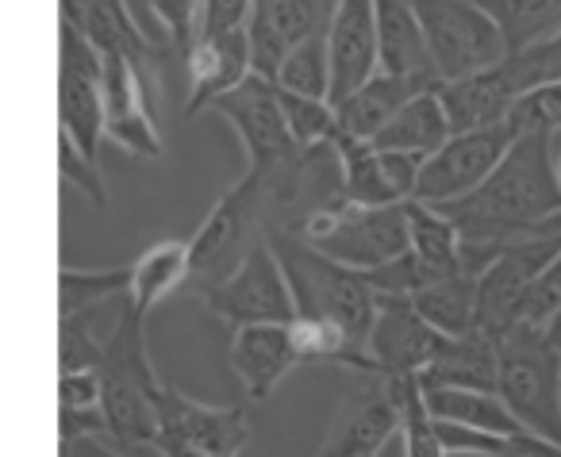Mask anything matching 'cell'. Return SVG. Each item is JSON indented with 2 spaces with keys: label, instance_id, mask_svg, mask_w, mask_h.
I'll return each mask as SVG.
<instances>
[{
  "label": "cell",
  "instance_id": "7bdbcfd3",
  "mask_svg": "<svg viewBox=\"0 0 561 457\" xmlns=\"http://www.w3.org/2000/svg\"><path fill=\"white\" fill-rule=\"evenodd\" d=\"M515 66H519V78L527 85V93L535 85H550V81H561V35H553L550 43H538L530 50H519L512 55Z\"/></svg>",
  "mask_w": 561,
  "mask_h": 457
},
{
  "label": "cell",
  "instance_id": "e575fe53",
  "mask_svg": "<svg viewBox=\"0 0 561 457\" xmlns=\"http://www.w3.org/2000/svg\"><path fill=\"white\" fill-rule=\"evenodd\" d=\"M277 101L280 112L289 119V132L297 139V147H320L335 135L339 127V112L331 101H316V96L305 93H289V89L277 85Z\"/></svg>",
  "mask_w": 561,
  "mask_h": 457
},
{
  "label": "cell",
  "instance_id": "4fadbf2b",
  "mask_svg": "<svg viewBox=\"0 0 561 457\" xmlns=\"http://www.w3.org/2000/svg\"><path fill=\"white\" fill-rule=\"evenodd\" d=\"M250 442V419L242 408H211L165 385L158 396V446L173 454H242Z\"/></svg>",
  "mask_w": 561,
  "mask_h": 457
},
{
  "label": "cell",
  "instance_id": "cb8c5ba5",
  "mask_svg": "<svg viewBox=\"0 0 561 457\" xmlns=\"http://www.w3.org/2000/svg\"><path fill=\"white\" fill-rule=\"evenodd\" d=\"M374 4H377V39H381V70L404 73V78L408 73H435L415 0H374Z\"/></svg>",
  "mask_w": 561,
  "mask_h": 457
},
{
  "label": "cell",
  "instance_id": "f5cc1de1",
  "mask_svg": "<svg viewBox=\"0 0 561 457\" xmlns=\"http://www.w3.org/2000/svg\"><path fill=\"white\" fill-rule=\"evenodd\" d=\"M257 4H262V0H257Z\"/></svg>",
  "mask_w": 561,
  "mask_h": 457
},
{
  "label": "cell",
  "instance_id": "2e32d148",
  "mask_svg": "<svg viewBox=\"0 0 561 457\" xmlns=\"http://www.w3.org/2000/svg\"><path fill=\"white\" fill-rule=\"evenodd\" d=\"M339 12V0H262L250 24V62L254 73L277 81L280 66L300 43L323 39L331 32V20Z\"/></svg>",
  "mask_w": 561,
  "mask_h": 457
},
{
  "label": "cell",
  "instance_id": "8fae6325",
  "mask_svg": "<svg viewBox=\"0 0 561 457\" xmlns=\"http://www.w3.org/2000/svg\"><path fill=\"white\" fill-rule=\"evenodd\" d=\"M561 254V239L553 235H527V239L507 242L496 262L477 281V331L504 339L519 323V304L535 277Z\"/></svg>",
  "mask_w": 561,
  "mask_h": 457
},
{
  "label": "cell",
  "instance_id": "52a82bcc",
  "mask_svg": "<svg viewBox=\"0 0 561 457\" xmlns=\"http://www.w3.org/2000/svg\"><path fill=\"white\" fill-rule=\"evenodd\" d=\"M415 12L427 35L431 66L443 85L500 66L512 55L496 20L477 0H415Z\"/></svg>",
  "mask_w": 561,
  "mask_h": 457
},
{
  "label": "cell",
  "instance_id": "ac0fdd59",
  "mask_svg": "<svg viewBox=\"0 0 561 457\" xmlns=\"http://www.w3.org/2000/svg\"><path fill=\"white\" fill-rule=\"evenodd\" d=\"M331 50V104H343L381 70V39H377L374 0H339L328 32Z\"/></svg>",
  "mask_w": 561,
  "mask_h": 457
},
{
  "label": "cell",
  "instance_id": "4dcf8cb0",
  "mask_svg": "<svg viewBox=\"0 0 561 457\" xmlns=\"http://www.w3.org/2000/svg\"><path fill=\"white\" fill-rule=\"evenodd\" d=\"M477 4L496 20L512 55L561 35V0H477Z\"/></svg>",
  "mask_w": 561,
  "mask_h": 457
},
{
  "label": "cell",
  "instance_id": "1f68e13d",
  "mask_svg": "<svg viewBox=\"0 0 561 457\" xmlns=\"http://www.w3.org/2000/svg\"><path fill=\"white\" fill-rule=\"evenodd\" d=\"M427 408L435 419H450V423L481 426L492 434H515L523 431L519 419L504 403L500 392H484V388H427Z\"/></svg>",
  "mask_w": 561,
  "mask_h": 457
},
{
  "label": "cell",
  "instance_id": "603a6c76",
  "mask_svg": "<svg viewBox=\"0 0 561 457\" xmlns=\"http://www.w3.org/2000/svg\"><path fill=\"white\" fill-rule=\"evenodd\" d=\"M423 388H500V342L484 331L450 339L446 350L420 373Z\"/></svg>",
  "mask_w": 561,
  "mask_h": 457
},
{
  "label": "cell",
  "instance_id": "bcb514c9",
  "mask_svg": "<svg viewBox=\"0 0 561 457\" xmlns=\"http://www.w3.org/2000/svg\"><path fill=\"white\" fill-rule=\"evenodd\" d=\"M496 457H561V442L546 438V434L538 431H515L504 438V449H500Z\"/></svg>",
  "mask_w": 561,
  "mask_h": 457
},
{
  "label": "cell",
  "instance_id": "d4e9b609",
  "mask_svg": "<svg viewBox=\"0 0 561 457\" xmlns=\"http://www.w3.org/2000/svg\"><path fill=\"white\" fill-rule=\"evenodd\" d=\"M188 281H193V247L181 239H162L135 258L127 304L135 311H142V316H150L165 296L178 293Z\"/></svg>",
  "mask_w": 561,
  "mask_h": 457
},
{
  "label": "cell",
  "instance_id": "f1b7e54d",
  "mask_svg": "<svg viewBox=\"0 0 561 457\" xmlns=\"http://www.w3.org/2000/svg\"><path fill=\"white\" fill-rule=\"evenodd\" d=\"M331 142L339 147V158H343V181H346V196L354 204H366V208H385V204H404L397 196V188L389 185V173L381 165V150L369 139H358V135L335 127Z\"/></svg>",
  "mask_w": 561,
  "mask_h": 457
},
{
  "label": "cell",
  "instance_id": "30bf717a",
  "mask_svg": "<svg viewBox=\"0 0 561 457\" xmlns=\"http://www.w3.org/2000/svg\"><path fill=\"white\" fill-rule=\"evenodd\" d=\"M216 116H224L234 127L242 150H247L250 170H280L289 165L293 158L305 147H297L289 132V119L280 112L277 101V81L262 78V73H250L239 89H231L227 96H219L211 104Z\"/></svg>",
  "mask_w": 561,
  "mask_h": 457
},
{
  "label": "cell",
  "instance_id": "d590c367",
  "mask_svg": "<svg viewBox=\"0 0 561 457\" xmlns=\"http://www.w3.org/2000/svg\"><path fill=\"white\" fill-rule=\"evenodd\" d=\"M101 308H89V311H78V316L62 319V331H58V365H62V373L101 369L104 342H108V334L101 339L93 327V319L101 316Z\"/></svg>",
  "mask_w": 561,
  "mask_h": 457
},
{
  "label": "cell",
  "instance_id": "ba28073f",
  "mask_svg": "<svg viewBox=\"0 0 561 457\" xmlns=\"http://www.w3.org/2000/svg\"><path fill=\"white\" fill-rule=\"evenodd\" d=\"M211 316H219L231 327L254 323H293L297 319V296H293L289 273L277 262L270 239H262L224 281L201 288Z\"/></svg>",
  "mask_w": 561,
  "mask_h": 457
},
{
  "label": "cell",
  "instance_id": "60d3db41",
  "mask_svg": "<svg viewBox=\"0 0 561 457\" xmlns=\"http://www.w3.org/2000/svg\"><path fill=\"white\" fill-rule=\"evenodd\" d=\"M438 423V438H443L446 454H461V457H496L504 449V434L481 431V426H466V423H450V419H435Z\"/></svg>",
  "mask_w": 561,
  "mask_h": 457
},
{
  "label": "cell",
  "instance_id": "7402d4cb",
  "mask_svg": "<svg viewBox=\"0 0 561 457\" xmlns=\"http://www.w3.org/2000/svg\"><path fill=\"white\" fill-rule=\"evenodd\" d=\"M438 85H443V81H438L435 73H408L404 78V73L377 70L358 93H351L343 104H335L339 127L358 135V139H374L389 119L400 116V108H408L415 96L435 93Z\"/></svg>",
  "mask_w": 561,
  "mask_h": 457
},
{
  "label": "cell",
  "instance_id": "ffe728a7",
  "mask_svg": "<svg viewBox=\"0 0 561 457\" xmlns=\"http://www.w3.org/2000/svg\"><path fill=\"white\" fill-rule=\"evenodd\" d=\"M305 362L293 339V323H254L234 327L231 369L242 380L250 400H270L277 385Z\"/></svg>",
  "mask_w": 561,
  "mask_h": 457
},
{
  "label": "cell",
  "instance_id": "ab89813d",
  "mask_svg": "<svg viewBox=\"0 0 561 457\" xmlns=\"http://www.w3.org/2000/svg\"><path fill=\"white\" fill-rule=\"evenodd\" d=\"M558 311H561V254L553 258L535 277V285L527 288V296H523V304H519V323L546 327Z\"/></svg>",
  "mask_w": 561,
  "mask_h": 457
},
{
  "label": "cell",
  "instance_id": "f546056e",
  "mask_svg": "<svg viewBox=\"0 0 561 457\" xmlns=\"http://www.w3.org/2000/svg\"><path fill=\"white\" fill-rule=\"evenodd\" d=\"M477 281H481L477 273H454V277L420 288L412 304L435 331H443L446 339H461L477 331Z\"/></svg>",
  "mask_w": 561,
  "mask_h": 457
},
{
  "label": "cell",
  "instance_id": "816d5d0a",
  "mask_svg": "<svg viewBox=\"0 0 561 457\" xmlns=\"http://www.w3.org/2000/svg\"><path fill=\"white\" fill-rule=\"evenodd\" d=\"M553 173H558V185H561V147L553 150Z\"/></svg>",
  "mask_w": 561,
  "mask_h": 457
},
{
  "label": "cell",
  "instance_id": "83f0119b",
  "mask_svg": "<svg viewBox=\"0 0 561 457\" xmlns=\"http://www.w3.org/2000/svg\"><path fill=\"white\" fill-rule=\"evenodd\" d=\"M85 39L93 43L101 55L131 58L135 66H142V70L158 81V50H154V43L142 35V27L135 24L127 0H96L85 20Z\"/></svg>",
  "mask_w": 561,
  "mask_h": 457
},
{
  "label": "cell",
  "instance_id": "ee69618b",
  "mask_svg": "<svg viewBox=\"0 0 561 457\" xmlns=\"http://www.w3.org/2000/svg\"><path fill=\"white\" fill-rule=\"evenodd\" d=\"M257 12V0H204L201 35H231L250 32Z\"/></svg>",
  "mask_w": 561,
  "mask_h": 457
},
{
  "label": "cell",
  "instance_id": "74e56055",
  "mask_svg": "<svg viewBox=\"0 0 561 457\" xmlns=\"http://www.w3.org/2000/svg\"><path fill=\"white\" fill-rule=\"evenodd\" d=\"M58 173H62L66 185L81 188L96 212L108 208V185H104V178H101V162L89 158L85 150L78 147V139L66 132H58Z\"/></svg>",
  "mask_w": 561,
  "mask_h": 457
},
{
  "label": "cell",
  "instance_id": "4316f807",
  "mask_svg": "<svg viewBox=\"0 0 561 457\" xmlns=\"http://www.w3.org/2000/svg\"><path fill=\"white\" fill-rule=\"evenodd\" d=\"M450 135H454L450 116H446L443 101H438V89H435V93L415 96L408 108H400V116L389 119L369 142H374L377 150H404V155L431 158L438 147H446Z\"/></svg>",
  "mask_w": 561,
  "mask_h": 457
},
{
  "label": "cell",
  "instance_id": "8992f818",
  "mask_svg": "<svg viewBox=\"0 0 561 457\" xmlns=\"http://www.w3.org/2000/svg\"><path fill=\"white\" fill-rule=\"evenodd\" d=\"M265 227H270V216H265V181L262 173L247 170V178L234 181L219 196L216 208L204 216V224L188 239V247H193V281L188 285L201 293V288L224 281L265 239Z\"/></svg>",
  "mask_w": 561,
  "mask_h": 457
},
{
  "label": "cell",
  "instance_id": "5b68a950",
  "mask_svg": "<svg viewBox=\"0 0 561 457\" xmlns=\"http://www.w3.org/2000/svg\"><path fill=\"white\" fill-rule=\"evenodd\" d=\"M316 250H323L335 262L351 265V270H377L385 262H397L412 250V227H408V201L404 204H385V208H366L354 204L351 196L331 208H323L305 235Z\"/></svg>",
  "mask_w": 561,
  "mask_h": 457
},
{
  "label": "cell",
  "instance_id": "d6a6232c",
  "mask_svg": "<svg viewBox=\"0 0 561 457\" xmlns=\"http://www.w3.org/2000/svg\"><path fill=\"white\" fill-rule=\"evenodd\" d=\"M131 288V265H108V270H78L62 265L58 270V316H78V311L101 308L104 300L127 296Z\"/></svg>",
  "mask_w": 561,
  "mask_h": 457
},
{
  "label": "cell",
  "instance_id": "681fc988",
  "mask_svg": "<svg viewBox=\"0 0 561 457\" xmlns=\"http://www.w3.org/2000/svg\"><path fill=\"white\" fill-rule=\"evenodd\" d=\"M535 235H553V239H561V212H558V216H553V219H546V224L538 227Z\"/></svg>",
  "mask_w": 561,
  "mask_h": 457
},
{
  "label": "cell",
  "instance_id": "484cf974",
  "mask_svg": "<svg viewBox=\"0 0 561 457\" xmlns=\"http://www.w3.org/2000/svg\"><path fill=\"white\" fill-rule=\"evenodd\" d=\"M408 227H412V254L423 262L431 281L466 273V239L443 208L408 201Z\"/></svg>",
  "mask_w": 561,
  "mask_h": 457
},
{
  "label": "cell",
  "instance_id": "836d02e7",
  "mask_svg": "<svg viewBox=\"0 0 561 457\" xmlns=\"http://www.w3.org/2000/svg\"><path fill=\"white\" fill-rule=\"evenodd\" d=\"M277 85L289 93H305L316 101H331V50L328 35L312 43H300L277 73Z\"/></svg>",
  "mask_w": 561,
  "mask_h": 457
},
{
  "label": "cell",
  "instance_id": "d6986e66",
  "mask_svg": "<svg viewBox=\"0 0 561 457\" xmlns=\"http://www.w3.org/2000/svg\"><path fill=\"white\" fill-rule=\"evenodd\" d=\"M523 93H527V85H523L519 66H515L512 55L500 66H489L481 73L438 85V101H443L446 116H450L454 135L507 124V116H512V108L519 104Z\"/></svg>",
  "mask_w": 561,
  "mask_h": 457
},
{
  "label": "cell",
  "instance_id": "f35d334b",
  "mask_svg": "<svg viewBox=\"0 0 561 457\" xmlns=\"http://www.w3.org/2000/svg\"><path fill=\"white\" fill-rule=\"evenodd\" d=\"M150 12L170 35L173 55L185 62L193 47L201 43V20H204V0H150Z\"/></svg>",
  "mask_w": 561,
  "mask_h": 457
},
{
  "label": "cell",
  "instance_id": "e0dca14e",
  "mask_svg": "<svg viewBox=\"0 0 561 457\" xmlns=\"http://www.w3.org/2000/svg\"><path fill=\"white\" fill-rule=\"evenodd\" d=\"M397 431H400V415L389 400L385 377H369L366 385L351 388L339 400L316 457H377Z\"/></svg>",
  "mask_w": 561,
  "mask_h": 457
},
{
  "label": "cell",
  "instance_id": "44dd1931",
  "mask_svg": "<svg viewBox=\"0 0 561 457\" xmlns=\"http://www.w3.org/2000/svg\"><path fill=\"white\" fill-rule=\"evenodd\" d=\"M250 73H254V62H250V32L201 35L193 55L185 58V78H188L185 119L211 112V104L231 93V89H239Z\"/></svg>",
  "mask_w": 561,
  "mask_h": 457
},
{
  "label": "cell",
  "instance_id": "5bb4252c",
  "mask_svg": "<svg viewBox=\"0 0 561 457\" xmlns=\"http://www.w3.org/2000/svg\"><path fill=\"white\" fill-rule=\"evenodd\" d=\"M446 342L450 339L420 316L412 296H381V311H377L374 334L366 342V365L358 373H366V377L415 373L420 377L443 354Z\"/></svg>",
  "mask_w": 561,
  "mask_h": 457
},
{
  "label": "cell",
  "instance_id": "b9f144b4",
  "mask_svg": "<svg viewBox=\"0 0 561 457\" xmlns=\"http://www.w3.org/2000/svg\"><path fill=\"white\" fill-rule=\"evenodd\" d=\"M104 408L101 369H78L58 377V411H96Z\"/></svg>",
  "mask_w": 561,
  "mask_h": 457
},
{
  "label": "cell",
  "instance_id": "6da1fadb",
  "mask_svg": "<svg viewBox=\"0 0 561 457\" xmlns=\"http://www.w3.org/2000/svg\"><path fill=\"white\" fill-rule=\"evenodd\" d=\"M466 242H515L561 212L550 135H523L477 193L443 204Z\"/></svg>",
  "mask_w": 561,
  "mask_h": 457
},
{
  "label": "cell",
  "instance_id": "277c9868",
  "mask_svg": "<svg viewBox=\"0 0 561 457\" xmlns=\"http://www.w3.org/2000/svg\"><path fill=\"white\" fill-rule=\"evenodd\" d=\"M500 396L519 426L561 442V354L546 327L519 323L500 339Z\"/></svg>",
  "mask_w": 561,
  "mask_h": 457
},
{
  "label": "cell",
  "instance_id": "f6af8a7d",
  "mask_svg": "<svg viewBox=\"0 0 561 457\" xmlns=\"http://www.w3.org/2000/svg\"><path fill=\"white\" fill-rule=\"evenodd\" d=\"M62 457H165L158 442H119L112 434L101 438H81L73 446H62Z\"/></svg>",
  "mask_w": 561,
  "mask_h": 457
},
{
  "label": "cell",
  "instance_id": "8d00e7d4",
  "mask_svg": "<svg viewBox=\"0 0 561 457\" xmlns=\"http://www.w3.org/2000/svg\"><path fill=\"white\" fill-rule=\"evenodd\" d=\"M507 127L515 132V139H523V135H550L553 139V132H561V81L535 85L530 93H523L507 116Z\"/></svg>",
  "mask_w": 561,
  "mask_h": 457
},
{
  "label": "cell",
  "instance_id": "9c48e42d",
  "mask_svg": "<svg viewBox=\"0 0 561 457\" xmlns=\"http://www.w3.org/2000/svg\"><path fill=\"white\" fill-rule=\"evenodd\" d=\"M58 55V132L73 135L89 158L101 162L104 135V55L85 39V32L62 24Z\"/></svg>",
  "mask_w": 561,
  "mask_h": 457
},
{
  "label": "cell",
  "instance_id": "f907efd6",
  "mask_svg": "<svg viewBox=\"0 0 561 457\" xmlns=\"http://www.w3.org/2000/svg\"><path fill=\"white\" fill-rule=\"evenodd\" d=\"M173 457H234V454H196V449H188V454H173Z\"/></svg>",
  "mask_w": 561,
  "mask_h": 457
},
{
  "label": "cell",
  "instance_id": "7c38bea8",
  "mask_svg": "<svg viewBox=\"0 0 561 457\" xmlns=\"http://www.w3.org/2000/svg\"><path fill=\"white\" fill-rule=\"evenodd\" d=\"M512 142H515V132L507 124L484 127V132L450 135L446 147H438L435 155L423 162L415 201L443 208V204H454V201H461V196L477 193V188L492 178V170L504 162Z\"/></svg>",
  "mask_w": 561,
  "mask_h": 457
},
{
  "label": "cell",
  "instance_id": "7a4b0ae2",
  "mask_svg": "<svg viewBox=\"0 0 561 457\" xmlns=\"http://www.w3.org/2000/svg\"><path fill=\"white\" fill-rule=\"evenodd\" d=\"M265 239H270L277 262L289 273L297 316L335 323L351 342V365L346 369H362L366 365V342L374 334L377 311H381V293L369 285L362 270L335 262L300 235L265 231Z\"/></svg>",
  "mask_w": 561,
  "mask_h": 457
},
{
  "label": "cell",
  "instance_id": "3957f363",
  "mask_svg": "<svg viewBox=\"0 0 561 457\" xmlns=\"http://www.w3.org/2000/svg\"><path fill=\"white\" fill-rule=\"evenodd\" d=\"M101 385L112 438L158 442V396L165 385L158 380L147 350V316L135 311L127 296L108 331V342H104Z\"/></svg>",
  "mask_w": 561,
  "mask_h": 457
},
{
  "label": "cell",
  "instance_id": "9a60e30c",
  "mask_svg": "<svg viewBox=\"0 0 561 457\" xmlns=\"http://www.w3.org/2000/svg\"><path fill=\"white\" fill-rule=\"evenodd\" d=\"M150 93H158V81L142 66L104 55V135L139 162L162 158V135L147 108Z\"/></svg>",
  "mask_w": 561,
  "mask_h": 457
},
{
  "label": "cell",
  "instance_id": "c3c4849f",
  "mask_svg": "<svg viewBox=\"0 0 561 457\" xmlns=\"http://www.w3.org/2000/svg\"><path fill=\"white\" fill-rule=\"evenodd\" d=\"M546 339H550V342H553V350L561 354V311L550 319V323H546Z\"/></svg>",
  "mask_w": 561,
  "mask_h": 457
},
{
  "label": "cell",
  "instance_id": "7dc6e473",
  "mask_svg": "<svg viewBox=\"0 0 561 457\" xmlns=\"http://www.w3.org/2000/svg\"><path fill=\"white\" fill-rule=\"evenodd\" d=\"M58 4H62V24L85 32V20H89V12H93L96 0H58Z\"/></svg>",
  "mask_w": 561,
  "mask_h": 457
}]
</instances>
